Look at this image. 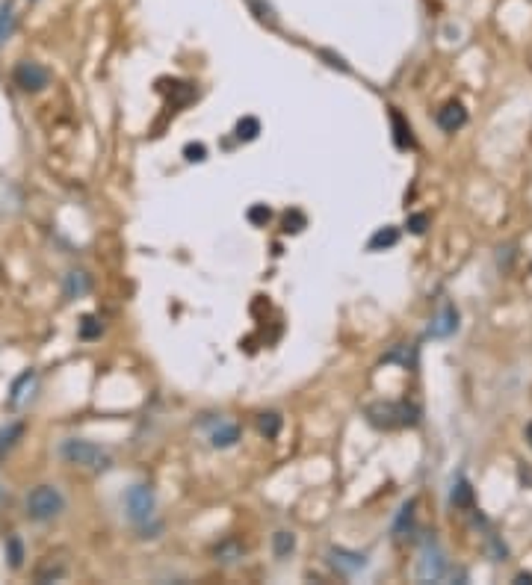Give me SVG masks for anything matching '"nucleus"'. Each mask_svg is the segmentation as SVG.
Listing matches in <instances>:
<instances>
[{
	"instance_id": "393cba45",
	"label": "nucleus",
	"mask_w": 532,
	"mask_h": 585,
	"mask_svg": "<svg viewBox=\"0 0 532 585\" xmlns=\"http://www.w3.org/2000/svg\"><path fill=\"white\" fill-rule=\"evenodd\" d=\"M240 556H243V547H240V544H236L234 538L216 547V559H222V562H236Z\"/></svg>"
},
{
	"instance_id": "f8f14e48",
	"label": "nucleus",
	"mask_w": 532,
	"mask_h": 585,
	"mask_svg": "<svg viewBox=\"0 0 532 585\" xmlns=\"http://www.w3.org/2000/svg\"><path fill=\"white\" fill-rule=\"evenodd\" d=\"M236 441H240V426H236V423L219 420L210 429V443L216 446V450H228V446H234Z\"/></svg>"
},
{
	"instance_id": "a211bd4d",
	"label": "nucleus",
	"mask_w": 532,
	"mask_h": 585,
	"mask_svg": "<svg viewBox=\"0 0 532 585\" xmlns=\"http://www.w3.org/2000/svg\"><path fill=\"white\" fill-rule=\"evenodd\" d=\"M258 429L263 438H278V432H281V414H275V411H266L258 417Z\"/></svg>"
},
{
	"instance_id": "1a4fd4ad",
	"label": "nucleus",
	"mask_w": 532,
	"mask_h": 585,
	"mask_svg": "<svg viewBox=\"0 0 532 585\" xmlns=\"http://www.w3.org/2000/svg\"><path fill=\"white\" fill-rule=\"evenodd\" d=\"M33 390H36V370H27V373H21L12 382V390H9V405H12V408H21L30 396H33Z\"/></svg>"
},
{
	"instance_id": "4468645a",
	"label": "nucleus",
	"mask_w": 532,
	"mask_h": 585,
	"mask_svg": "<svg viewBox=\"0 0 532 585\" xmlns=\"http://www.w3.org/2000/svg\"><path fill=\"white\" fill-rule=\"evenodd\" d=\"M390 124H393V142H397V148H411L414 145V136H411V127L406 124V118L399 115V110H390Z\"/></svg>"
},
{
	"instance_id": "6e6552de",
	"label": "nucleus",
	"mask_w": 532,
	"mask_h": 585,
	"mask_svg": "<svg viewBox=\"0 0 532 585\" xmlns=\"http://www.w3.org/2000/svg\"><path fill=\"white\" fill-rule=\"evenodd\" d=\"M458 329V311H456V305H443L441 311L432 316V322H429V334L432 337H450V334H456Z\"/></svg>"
},
{
	"instance_id": "dca6fc26",
	"label": "nucleus",
	"mask_w": 532,
	"mask_h": 585,
	"mask_svg": "<svg viewBox=\"0 0 532 585\" xmlns=\"http://www.w3.org/2000/svg\"><path fill=\"white\" fill-rule=\"evenodd\" d=\"M65 577V564H54V556H47L42 564L36 568V582H54Z\"/></svg>"
},
{
	"instance_id": "c756f323",
	"label": "nucleus",
	"mask_w": 532,
	"mask_h": 585,
	"mask_svg": "<svg viewBox=\"0 0 532 585\" xmlns=\"http://www.w3.org/2000/svg\"><path fill=\"white\" fill-rule=\"evenodd\" d=\"M426 228H429V216L426 213H414V216H408V231L411 234H426Z\"/></svg>"
},
{
	"instance_id": "5701e85b",
	"label": "nucleus",
	"mask_w": 532,
	"mask_h": 585,
	"mask_svg": "<svg viewBox=\"0 0 532 585\" xmlns=\"http://www.w3.org/2000/svg\"><path fill=\"white\" fill-rule=\"evenodd\" d=\"M450 500H452V505H456V509H467V505L473 503V488H470L465 479H458L456 488H452V494H450Z\"/></svg>"
},
{
	"instance_id": "9b49d317",
	"label": "nucleus",
	"mask_w": 532,
	"mask_h": 585,
	"mask_svg": "<svg viewBox=\"0 0 532 585\" xmlns=\"http://www.w3.org/2000/svg\"><path fill=\"white\" fill-rule=\"evenodd\" d=\"M92 290V278H89V272L83 269H71L65 275V281H63V293H65V299H83V296Z\"/></svg>"
},
{
	"instance_id": "72a5a7b5",
	"label": "nucleus",
	"mask_w": 532,
	"mask_h": 585,
	"mask_svg": "<svg viewBox=\"0 0 532 585\" xmlns=\"http://www.w3.org/2000/svg\"><path fill=\"white\" fill-rule=\"evenodd\" d=\"M527 434H529V441H532V423H529V429H527Z\"/></svg>"
},
{
	"instance_id": "cd10ccee",
	"label": "nucleus",
	"mask_w": 532,
	"mask_h": 585,
	"mask_svg": "<svg viewBox=\"0 0 532 585\" xmlns=\"http://www.w3.org/2000/svg\"><path fill=\"white\" fill-rule=\"evenodd\" d=\"M184 157L190 163H201V160H207V148L201 142H190V145H184Z\"/></svg>"
},
{
	"instance_id": "4be33fe9",
	"label": "nucleus",
	"mask_w": 532,
	"mask_h": 585,
	"mask_svg": "<svg viewBox=\"0 0 532 585\" xmlns=\"http://www.w3.org/2000/svg\"><path fill=\"white\" fill-rule=\"evenodd\" d=\"M6 559H9V568L12 571H21V564H24V544L18 535H12V538L6 541Z\"/></svg>"
},
{
	"instance_id": "f257e3e1",
	"label": "nucleus",
	"mask_w": 532,
	"mask_h": 585,
	"mask_svg": "<svg viewBox=\"0 0 532 585\" xmlns=\"http://www.w3.org/2000/svg\"><path fill=\"white\" fill-rule=\"evenodd\" d=\"M59 455H63L68 464H74V467H86V470H107L113 464L110 452L101 450V446L92 443V441H83V438L63 441V443H59Z\"/></svg>"
},
{
	"instance_id": "473e14b6",
	"label": "nucleus",
	"mask_w": 532,
	"mask_h": 585,
	"mask_svg": "<svg viewBox=\"0 0 532 585\" xmlns=\"http://www.w3.org/2000/svg\"><path fill=\"white\" fill-rule=\"evenodd\" d=\"M515 582H532V573H518Z\"/></svg>"
},
{
	"instance_id": "7ed1b4c3",
	"label": "nucleus",
	"mask_w": 532,
	"mask_h": 585,
	"mask_svg": "<svg viewBox=\"0 0 532 585\" xmlns=\"http://www.w3.org/2000/svg\"><path fill=\"white\" fill-rule=\"evenodd\" d=\"M63 509H65V500L54 485H38L27 497V514L33 520H54Z\"/></svg>"
},
{
	"instance_id": "f704fd0d",
	"label": "nucleus",
	"mask_w": 532,
	"mask_h": 585,
	"mask_svg": "<svg viewBox=\"0 0 532 585\" xmlns=\"http://www.w3.org/2000/svg\"><path fill=\"white\" fill-rule=\"evenodd\" d=\"M0 497H3V491H0Z\"/></svg>"
},
{
	"instance_id": "a878e982",
	"label": "nucleus",
	"mask_w": 532,
	"mask_h": 585,
	"mask_svg": "<svg viewBox=\"0 0 532 585\" xmlns=\"http://www.w3.org/2000/svg\"><path fill=\"white\" fill-rule=\"evenodd\" d=\"M101 320L98 316H83L80 320V337L83 340H95V337H101Z\"/></svg>"
},
{
	"instance_id": "ddd939ff",
	"label": "nucleus",
	"mask_w": 532,
	"mask_h": 585,
	"mask_svg": "<svg viewBox=\"0 0 532 585\" xmlns=\"http://www.w3.org/2000/svg\"><path fill=\"white\" fill-rule=\"evenodd\" d=\"M397 243H399V231L393 225H384V228H379V231L370 236L367 249L370 252H384V249H393Z\"/></svg>"
},
{
	"instance_id": "412c9836",
	"label": "nucleus",
	"mask_w": 532,
	"mask_h": 585,
	"mask_svg": "<svg viewBox=\"0 0 532 585\" xmlns=\"http://www.w3.org/2000/svg\"><path fill=\"white\" fill-rule=\"evenodd\" d=\"M381 361H384V364H402V366L408 370V366H414V349H408L406 343H399V346H393V349L384 355Z\"/></svg>"
},
{
	"instance_id": "39448f33",
	"label": "nucleus",
	"mask_w": 532,
	"mask_h": 585,
	"mask_svg": "<svg viewBox=\"0 0 532 585\" xmlns=\"http://www.w3.org/2000/svg\"><path fill=\"white\" fill-rule=\"evenodd\" d=\"M443 573H447V556H443V550L435 541H426L423 544V553H420V564H417V580L438 582V580H443Z\"/></svg>"
},
{
	"instance_id": "20e7f679",
	"label": "nucleus",
	"mask_w": 532,
	"mask_h": 585,
	"mask_svg": "<svg viewBox=\"0 0 532 585\" xmlns=\"http://www.w3.org/2000/svg\"><path fill=\"white\" fill-rule=\"evenodd\" d=\"M124 509H127V518L136 527H145L148 520L154 518V509H157V500H154V491L148 485H133L124 497Z\"/></svg>"
},
{
	"instance_id": "9d476101",
	"label": "nucleus",
	"mask_w": 532,
	"mask_h": 585,
	"mask_svg": "<svg viewBox=\"0 0 532 585\" xmlns=\"http://www.w3.org/2000/svg\"><path fill=\"white\" fill-rule=\"evenodd\" d=\"M465 122H467V110L461 107L458 101H452V104H447L443 110L438 113V127L443 133H456L458 127H465Z\"/></svg>"
},
{
	"instance_id": "b1692460",
	"label": "nucleus",
	"mask_w": 532,
	"mask_h": 585,
	"mask_svg": "<svg viewBox=\"0 0 532 585\" xmlns=\"http://www.w3.org/2000/svg\"><path fill=\"white\" fill-rule=\"evenodd\" d=\"M414 500H408L406 505L399 509V514H397V523H393V532L397 535H406V529H411V523H414Z\"/></svg>"
},
{
	"instance_id": "423d86ee",
	"label": "nucleus",
	"mask_w": 532,
	"mask_h": 585,
	"mask_svg": "<svg viewBox=\"0 0 532 585\" xmlns=\"http://www.w3.org/2000/svg\"><path fill=\"white\" fill-rule=\"evenodd\" d=\"M15 86H21L24 92H42V89L51 83V71H47L45 65H38L33 63V59H24V63H18L15 65Z\"/></svg>"
},
{
	"instance_id": "bb28decb",
	"label": "nucleus",
	"mask_w": 532,
	"mask_h": 585,
	"mask_svg": "<svg viewBox=\"0 0 532 585\" xmlns=\"http://www.w3.org/2000/svg\"><path fill=\"white\" fill-rule=\"evenodd\" d=\"M304 228V213L302 210H290L287 216H284V231L287 234H299Z\"/></svg>"
},
{
	"instance_id": "aec40b11",
	"label": "nucleus",
	"mask_w": 532,
	"mask_h": 585,
	"mask_svg": "<svg viewBox=\"0 0 532 585\" xmlns=\"http://www.w3.org/2000/svg\"><path fill=\"white\" fill-rule=\"evenodd\" d=\"M272 550L278 559H287L290 553L296 550V535L293 532H275L272 535Z\"/></svg>"
},
{
	"instance_id": "c85d7f7f",
	"label": "nucleus",
	"mask_w": 532,
	"mask_h": 585,
	"mask_svg": "<svg viewBox=\"0 0 532 585\" xmlns=\"http://www.w3.org/2000/svg\"><path fill=\"white\" fill-rule=\"evenodd\" d=\"M269 216H272V213H269V207H266V204L249 207V222H252V225H266V222H269Z\"/></svg>"
},
{
	"instance_id": "f3484780",
	"label": "nucleus",
	"mask_w": 532,
	"mask_h": 585,
	"mask_svg": "<svg viewBox=\"0 0 532 585\" xmlns=\"http://www.w3.org/2000/svg\"><path fill=\"white\" fill-rule=\"evenodd\" d=\"M12 30H15V6L12 0H3L0 3V45L12 36Z\"/></svg>"
},
{
	"instance_id": "7c9ffc66",
	"label": "nucleus",
	"mask_w": 532,
	"mask_h": 585,
	"mask_svg": "<svg viewBox=\"0 0 532 585\" xmlns=\"http://www.w3.org/2000/svg\"><path fill=\"white\" fill-rule=\"evenodd\" d=\"M320 54H322L325 59H331V63H329V65H334V68H340V71H349V65H346V63H343V59H340V56H334V54H329V51H320Z\"/></svg>"
},
{
	"instance_id": "6ab92c4d",
	"label": "nucleus",
	"mask_w": 532,
	"mask_h": 585,
	"mask_svg": "<svg viewBox=\"0 0 532 585\" xmlns=\"http://www.w3.org/2000/svg\"><path fill=\"white\" fill-rule=\"evenodd\" d=\"M258 133H261V122L254 115H245L236 122V140L240 142H252V140H258Z\"/></svg>"
},
{
	"instance_id": "0eeeda50",
	"label": "nucleus",
	"mask_w": 532,
	"mask_h": 585,
	"mask_svg": "<svg viewBox=\"0 0 532 585\" xmlns=\"http://www.w3.org/2000/svg\"><path fill=\"white\" fill-rule=\"evenodd\" d=\"M329 562H331V568H337L340 573H346V577H355V573H361L370 564V559L364 556V553H355L346 547H331Z\"/></svg>"
},
{
	"instance_id": "2f4dec72",
	"label": "nucleus",
	"mask_w": 532,
	"mask_h": 585,
	"mask_svg": "<svg viewBox=\"0 0 532 585\" xmlns=\"http://www.w3.org/2000/svg\"><path fill=\"white\" fill-rule=\"evenodd\" d=\"M518 476H520V482H524V485H532V467H520Z\"/></svg>"
},
{
	"instance_id": "2eb2a0df",
	"label": "nucleus",
	"mask_w": 532,
	"mask_h": 585,
	"mask_svg": "<svg viewBox=\"0 0 532 585\" xmlns=\"http://www.w3.org/2000/svg\"><path fill=\"white\" fill-rule=\"evenodd\" d=\"M21 434H24V423H6L3 429H0V459L12 450L15 441L21 438Z\"/></svg>"
},
{
	"instance_id": "f03ea898",
	"label": "nucleus",
	"mask_w": 532,
	"mask_h": 585,
	"mask_svg": "<svg viewBox=\"0 0 532 585\" xmlns=\"http://www.w3.org/2000/svg\"><path fill=\"white\" fill-rule=\"evenodd\" d=\"M364 414L376 429H399L420 420V408L411 402H370Z\"/></svg>"
}]
</instances>
